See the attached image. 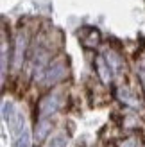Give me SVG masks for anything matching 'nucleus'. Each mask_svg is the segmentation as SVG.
<instances>
[{
    "label": "nucleus",
    "instance_id": "1a4fd4ad",
    "mask_svg": "<svg viewBox=\"0 0 145 147\" xmlns=\"http://www.w3.org/2000/svg\"><path fill=\"white\" fill-rule=\"evenodd\" d=\"M118 97H120V100H124L126 104H129V106H134V104H136L134 95L129 92L127 88H120V90H118Z\"/></svg>",
    "mask_w": 145,
    "mask_h": 147
},
{
    "label": "nucleus",
    "instance_id": "0eeeda50",
    "mask_svg": "<svg viewBox=\"0 0 145 147\" xmlns=\"http://www.w3.org/2000/svg\"><path fill=\"white\" fill-rule=\"evenodd\" d=\"M50 131H52V120L50 119H40L38 126H36V140L38 142L45 140Z\"/></svg>",
    "mask_w": 145,
    "mask_h": 147
},
{
    "label": "nucleus",
    "instance_id": "9d476101",
    "mask_svg": "<svg viewBox=\"0 0 145 147\" xmlns=\"http://www.w3.org/2000/svg\"><path fill=\"white\" fill-rule=\"evenodd\" d=\"M7 74V41H5V34L2 36V79H5Z\"/></svg>",
    "mask_w": 145,
    "mask_h": 147
},
{
    "label": "nucleus",
    "instance_id": "f257e3e1",
    "mask_svg": "<svg viewBox=\"0 0 145 147\" xmlns=\"http://www.w3.org/2000/svg\"><path fill=\"white\" fill-rule=\"evenodd\" d=\"M68 76V67H66V61L57 57L52 63H48L45 70L40 72L36 79H40V84L41 86H54L57 83H61L63 79H66Z\"/></svg>",
    "mask_w": 145,
    "mask_h": 147
},
{
    "label": "nucleus",
    "instance_id": "9b49d317",
    "mask_svg": "<svg viewBox=\"0 0 145 147\" xmlns=\"http://www.w3.org/2000/svg\"><path fill=\"white\" fill-rule=\"evenodd\" d=\"M118 147H134V140H126L124 144H120Z\"/></svg>",
    "mask_w": 145,
    "mask_h": 147
},
{
    "label": "nucleus",
    "instance_id": "423d86ee",
    "mask_svg": "<svg viewBox=\"0 0 145 147\" xmlns=\"http://www.w3.org/2000/svg\"><path fill=\"white\" fill-rule=\"evenodd\" d=\"M81 40H83V43H84V47L93 49V47L99 45L100 34H99V31H95V29H84L83 34H81Z\"/></svg>",
    "mask_w": 145,
    "mask_h": 147
},
{
    "label": "nucleus",
    "instance_id": "f03ea898",
    "mask_svg": "<svg viewBox=\"0 0 145 147\" xmlns=\"http://www.w3.org/2000/svg\"><path fill=\"white\" fill-rule=\"evenodd\" d=\"M64 95H66V92H64L63 88H59V90H52L50 93H47L45 97L40 100V104H38L40 119H50L54 113L59 111V108L64 102Z\"/></svg>",
    "mask_w": 145,
    "mask_h": 147
},
{
    "label": "nucleus",
    "instance_id": "7ed1b4c3",
    "mask_svg": "<svg viewBox=\"0 0 145 147\" xmlns=\"http://www.w3.org/2000/svg\"><path fill=\"white\" fill-rule=\"evenodd\" d=\"M27 41H29V36L25 31H20L16 36V41H14V52H13V67L14 70H18L23 63V56H25V50H27Z\"/></svg>",
    "mask_w": 145,
    "mask_h": 147
},
{
    "label": "nucleus",
    "instance_id": "6e6552de",
    "mask_svg": "<svg viewBox=\"0 0 145 147\" xmlns=\"http://www.w3.org/2000/svg\"><path fill=\"white\" fill-rule=\"evenodd\" d=\"M66 144H68V135L64 131H57L45 142L43 147H66Z\"/></svg>",
    "mask_w": 145,
    "mask_h": 147
},
{
    "label": "nucleus",
    "instance_id": "20e7f679",
    "mask_svg": "<svg viewBox=\"0 0 145 147\" xmlns=\"http://www.w3.org/2000/svg\"><path fill=\"white\" fill-rule=\"evenodd\" d=\"M102 56H104V59L107 61V65H109V68H111V72H113V76H117V74H120L122 70H124V59H122V56L117 54L115 50L107 49Z\"/></svg>",
    "mask_w": 145,
    "mask_h": 147
},
{
    "label": "nucleus",
    "instance_id": "39448f33",
    "mask_svg": "<svg viewBox=\"0 0 145 147\" xmlns=\"http://www.w3.org/2000/svg\"><path fill=\"white\" fill-rule=\"evenodd\" d=\"M95 67H97V74L102 83H109L111 77H113V72L109 68V65H107V61L104 59V56H99L97 61H95Z\"/></svg>",
    "mask_w": 145,
    "mask_h": 147
}]
</instances>
